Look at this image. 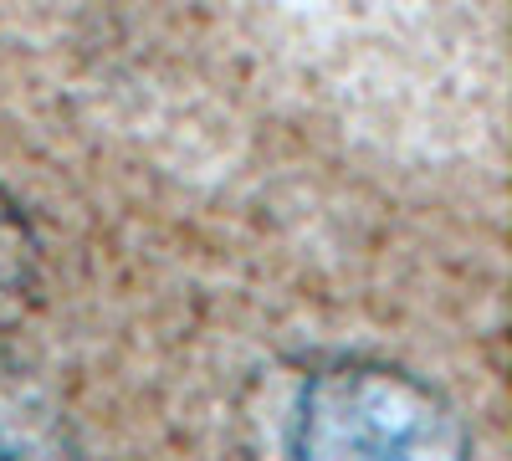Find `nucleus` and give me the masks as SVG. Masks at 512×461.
<instances>
[{
	"label": "nucleus",
	"instance_id": "nucleus-3",
	"mask_svg": "<svg viewBox=\"0 0 512 461\" xmlns=\"http://www.w3.org/2000/svg\"><path fill=\"white\" fill-rule=\"evenodd\" d=\"M57 441L31 426V421H16V410L0 400V456H31V451H52Z\"/></svg>",
	"mask_w": 512,
	"mask_h": 461
},
{
	"label": "nucleus",
	"instance_id": "nucleus-1",
	"mask_svg": "<svg viewBox=\"0 0 512 461\" xmlns=\"http://www.w3.org/2000/svg\"><path fill=\"white\" fill-rule=\"evenodd\" d=\"M472 446L441 390L390 364H333L303 385L297 456H461Z\"/></svg>",
	"mask_w": 512,
	"mask_h": 461
},
{
	"label": "nucleus",
	"instance_id": "nucleus-2",
	"mask_svg": "<svg viewBox=\"0 0 512 461\" xmlns=\"http://www.w3.org/2000/svg\"><path fill=\"white\" fill-rule=\"evenodd\" d=\"M36 267V236L21 216V205L0 190V298H16Z\"/></svg>",
	"mask_w": 512,
	"mask_h": 461
}]
</instances>
